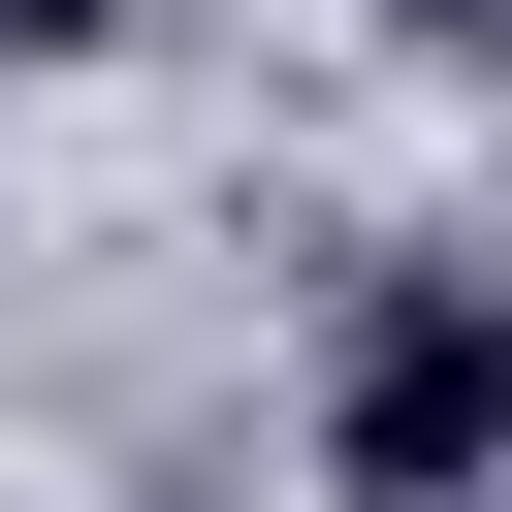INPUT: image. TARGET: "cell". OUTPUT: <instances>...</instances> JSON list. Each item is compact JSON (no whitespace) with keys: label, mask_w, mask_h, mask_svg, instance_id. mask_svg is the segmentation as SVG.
<instances>
[{"label":"cell","mask_w":512,"mask_h":512,"mask_svg":"<svg viewBox=\"0 0 512 512\" xmlns=\"http://www.w3.org/2000/svg\"><path fill=\"white\" fill-rule=\"evenodd\" d=\"M64 32H128V0H0V64H64Z\"/></svg>","instance_id":"obj_3"},{"label":"cell","mask_w":512,"mask_h":512,"mask_svg":"<svg viewBox=\"0 0 512 512\" xmlns=\"http://www.w3.org/2000/svg\"><path fill=\"white\" fill-rule=\"evenodd\" d=\"M384 32H416V64H512V0H384Z\"/></svg>","instance_id":"obj_2"},{"label":"cell","mask_w":512,"mask_h":512,"mask_svg":"<svg viewBox=\"0 0 512 512\" xmlns=\"http://www.w3.org/2000/svg\"><path fill=\"white\" fill-rule=\"evenodd\" d=\"M320 512H512V256H384L320 320Z\"/></svg>","instance_id":"obj_1"}]
</instances>
